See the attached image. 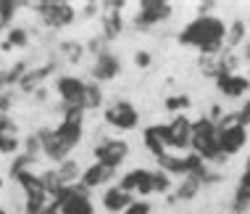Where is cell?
I'll list each match as a JSON object with an SVG mask.
<instances>
[{"mask_svg": "<svg viewBox=\"0 0 250 214\" xmlns=\"http://www.w3.org/2000/svg\"><path fill=\"white\" fill-rule=\"evenodd\" d=\"M35 135L40 138L45 159L53 164H61L69 159V153L82 143L84 135V109L61 106V122L56 127H37Z\"/></svg>", "mask_w": 250, "mask_h": 214, "instance_id": "1", "label": "cell"}, {"mask_svg": "<svg viewBox=\"0 0 250 214\" xmlns=\"http://www.w3.org/2000/svg\"><path fill=\"white\" fill-rule=\"evenodd\" d=\"M227 29L229 26L219 16H195L179 32V43L200 50L203 56H219L227 43Z\"/></svg>", "mask_w": 250, "mask_h": 214, "instance_id": "2", "label": "cell"}, {"mask_svg": "<svg viewBox=\"0 0 250 214\" xmlns=\"http://www.w3.org/2000/svg\"><path fill=\"white\" fill-rule=\"evenodd\" d=\"M192 153H198V156L203 159V162H227V156L221 153L219 148V127H216V122H211L208 117H200L192 122Z\"/></svg>", "mask_w": 250, "mask_h": 214, "instance_id": "3", "label": "cell"}, {"mask_svg": "<svg viewBox=\"0 0 250 214\" xmlns=\"http://www.w3.org/2000/svg\"><path fill=\"white\" fill-rule=\"evenodd\" d=\"M32 8L50 29H66L77 22V8L69 0H37V3H32Z\"/></svg>", "mask_w": 250, "mask_h": 214, "instance_id": "4", "label": "cell"}, {"mask_svg": "<svg viewBox=\"0 0 250 214\" xmlns=\"http://www.w3.org/2000/svg\"><path fill=\"white\" fill-rule=\"evenodd\" d=\"M216 127H219V148L227 159L248 145V127L240 122L237 114H224V119Z\"/></svg>", "mask_w": 250, "mask_h": 214, "instance_id": "5", "label": "cell"}, {"mask_svg": "<svg viewBox=\"0 0 250 214\" xmlns=\"http://www.w3.org/2000/svg\"><path fill=\"white\" fill-rule=\"evenodd\" d=\"M53 201L58 204L61 214H95V204H92V198H90V190H87L82 183L61 188V193Z\"/></svg>", "mask_w": 250, "mask_h": 214, "instance_id": "6", "label": "cell"}, {"mask_svg": "<svg viewBox=\"0 0 250 214\" xmlns=\"http://www.w3.org/2000/svg\"><path fill=\"white\" fill-rule=\"evenodd\" d=\"M103 119H105V124H111L113 130H121V132H132L140 127V111L134 109V103L121 101V98L105 106Z\"/></svg>", "mask_w": 250, "mask_h": 214, "instance_id": "7", "label": "cell"}, {"mask_svg": "<svg viewBox=\"0 0 250 214\" xmlns=\"http://www.w3.org/2000/svg\"><path fill=\"white\" fill-rule=\"evenodd\" d=\"M161 138H164L166 148L187 151L192 145V122L185 114H177L168 124H161Z\"/></svg>", "mask_w": 250, "mask_h": 214, "instance_id": "8", "label": "cell"}, {"mask_svg": "<svg viewBox=\"0 0 250 214\" xmlns=\"http://www.w3.org/2000/svg\"><path fill=\"white\" fill-rule=\"evenodd\" d=\"M56 90L61 106H74V109H84V95H87V82L77 74H61L56 77Z\"/></svg>", "mask_w": 250, "mask_h": 214, "instance_id": "9", "label": "cell"}, {"mask_svg": "<svg viewBox=\"0 0 250 214\" xmlns=\"http://www.w3.org/2000/svg\"><path fill=\"white\" fill-rule=\"evenodd\" d=\"M137 5L140 8H137V16H134V26L137 29H150L155 24H164L174 13L168 0H140Z\"/></svg>", "mask_w": 250, "mask_h": 214, "instance_id": "10", "label": "cell"}, {"mask_svg": "<svg viewBox=\"0 0 250 214\" xmlns=\"http://www.w3.org/2000/svg\"><path fill=\"white\" fill-rule=\"evenodd\" d=\"M92 153H95V162L111 166V169H119L126 162V156H129V143L121 138H103L95 143Z\"/></svg>", "mask_w": 250, "mask_h": 214, "instance_id": "11", "label": "cell"}, {"mask_svg": "<svg viewBox=\"0 0 250 214\" xmlns=\"http://www.w3.org/2000/svg\"><path fill=\"white\" fill-rule=\"evenodd\" d=\"M21 127H19L16 119H11V114H3L0 117V153L3 156H16L24 148V140H21Z\"/></svg>", "mask_w": 250, "mask_h": 214, "instance_id": "12", "label": "cell"}, {"mask_svg": "<svg viewBox=\"0 0 250 214\" xmlns=\"http://www.w3.org/2000/svg\"><path fill=\"white\" fill-rule=\"evenodd\" d=\"M11 180L21 188L24 201H45V198H50L48 188H45V183H42V175H37L35 169H24V172H19L16 177H11Z\"/></svg>", "mask_w": 250, "mask_h": 214, "instance_id": "13", "label": "cell"}, {"mask_svg": "<svg viewBox=\"0 0 250 214\" xmlns=\"http://www.w3.org/2000/svg\"><path fill=\"white\" fill-rule=\"evenodd\" d=\"M153 175L155 172L150 169H129L126 175H121V183L119 188L126 190V193H137V196H150V193H155L153 188Z\"/></svg>", "mask_w": 250, "mask_h": 214, "instance_id": "14", "label": "cell"}, {"mask_svg": "<svg viewBox=\"0 0 250 214\" xmlns=\"http://www.w3.org/2000/svg\"><path fill=\"white\" fill-rule=\"evenodd\" d=\"M119 71H121V58L111 50H103V53L95 56V64H92L90 74H92L95 82H111Z\"/></svg>", "mask_w": 250, "mask_h": 214, "instance_id": "15", "label": "cell"}, {"mask_svg": "<svg viewBox=\"0 0 250 214\" xmlns=\"http://www.w3.org/2000/svg\"><path fill=\"white\" fill-rule=\"evenodd\" d=\"M216 88L224 98H242L250 90V77L234 74V71H219L216 74Z\"/></svg>", "mask_w": 250, "mask_h": 214, "instance_id": "16", "label": "cell"}, {"mask_svg": "<svg viewBox=\"0 0 250 214\" xmlns=\"http://www.w3.org/2000/svg\"><path fill=\"white\" fill-rule=\"evenodd\" d=\"M53 71H56V61H48V64H42V66H35V69H29V71L24 74V79L19 82V90L26 93V95H29V93L35 95V93L42 88V82L53 74Z\"/></svg>", "mask_w": 250, "mask_h": 214, "instance_id": "17", "label": "cell"}, {"mask_svg": "<svg viewBox=\"0 0 250 214\" xmlns=\"http://www.w3.org/2000/svg\"><path fill=\"white\" fill-rule=\"evenodd\" d=\"M113 177H116V169H111V166L95 162V164H90L82 172V180H79V183H82L87 190H92V188H100V185H108Z\"/></svg>", "mask_w": 250, "mask_h": 214, "instance_id": "18", "label": "cell"}, {"mask_svg": "<svg viewBox=\"0 0 250 214\" xmlns=\"http://www.w3.org/2000/svg\"><path fill=\"white\" fill-rule=\"evenodd\" d=\"M100 201H103V209H105V212L121 214V212L129 209V204H132V193L121 190L119 185H113V188H108L103 196H100Z\"/></svg>", "mask_w": 250, "mask_h": 214, "instance_id": "19", "label": "cell"}, {"mask_svg": "<svg viewBox=\"0 0 250 214\" xmlns=\"http://www.w3.org/2000/svg\"><path fill=\"white\" fill-rule=\"evenodd\" d=\"M32 43V32L26 29V26H16L13 24L8 32H5V40L0 43V53H11L16 48H26V45Z\"/></svg>", "mask_w": 250, "mask_h": 214, "instance_id": "20", "label": "cell"}, {"mask_svg": "<svg viewBox=\"0 0 250 214\" xmlns=\"http://www.w3.org/2000/svg\"><path fill=\"white\" fill-rule=\"evenodd\" d=\"M100 24H103V40H116L124 29L121 11H103L100 8Z\"/></svg>", "mask_w": 250, "mask_h": 214, "instance_id": "21", "label": "cell"}, {"mask_svg": "<svg viewBox=\"0 0 250 214\" xmlns=\"http://www.w3.org/2000/svg\"><path fill=\"white\" fill-rule=\"evenodd\" d=\"M143 145L153 153L155 159L164 156V153H166V143H164V138H161V124L145 127V130H143Z\"/></svg>", "mask_w": 250, "mask_h": 214, "instance_id": "22", "label": "cell"}, {"mask_svg": "<svg viewBox=\"0 0 250 214\" xmlns=\"http://www.w3.org/2000/svg\"><path fill=\"white\" fill-rule=\"evenodd\" d=\"M56 172H58L61 185L66 188V185L79 183V180H82V172H84V169H79V162H74V159H66V162L56 164Z\"/></svg>", "mask_w": 250, "mask_h": 214, "instance_id": "23", "label": "cell"}, {"mask_svg": "<svg viewBox=\"0 0 250 214\" xmlns=\"http://www.w3.org/2000/svg\"><path fill=\"white\" fill-rule=\"evenodd\" d=\"M203 188V183L198 177H182V183H179V188H177V193H174L168 201H190V198H195L198 196V190Z\"/></svg>", "mask_w": 250, "mask_h": 214, "instance_id": "24", "label": "cell"}, {"mask_svg": "<svg viewBox=\"0 0 250 214\" xmlns=\"http://www.w3.org/2000/svg\"><path fill=\"white\" fill-rule=\"evenodd\" d=\"M24 0H3V5H0V32H8L13 26V19H16L19 8H24Z\"/></svg>", "mask_w": 250, "mask_h": 214, "instance_id": "25", "label": "cell"}, {"mask_svg": "<svg viewBox=\"0 0 250 214\" xmlns=\"http://www.w3.org/2000/svg\"><path fill=\"white\" fill-rule=\"evenodd\" d=\"M245 35H248L245 22H242V19H234V22L229 24V29H227V45H229V50L245 43Z\"/></svg>", "mask_w": 250, "mask_h": 214, "instance_id": "26", "label": "cell"}, {"mask_svg": "<svg viewBox=\"0 0 250 214\" xmlns=\"http://www.w3.org/2000/svg\"><path fill=\"white\" fill-rule=\"evenodd\" d=\"M35 164H37V156H32V153H16L13 156V162H11V166H8V175L11 177H16L19 172H24V169H35Z\"/></svg>", "mask_w": 250, "mask_h": 214, "instance_id": "27", "label": "cell"}, {"mask_svg": "<svg viewBox=\"0 0 250 214\" xmlns=\"http://www.w3.org/2000/svg\"><path fill=\"white\" fill-rule=\"evenodd\" d=\"M24 214H61V212L53 198H45V201H24Z\"/></svg>", "mask_w": 250, "mask_h": 214, "instance_id": "28", "label": "cell"}, {"mask_svg": "<svg viewBox=\"0 0 250 214\" xmlns=\"http://www.w3.org/2000/svg\"><path fill=\"white\" fill-rule=\"evenodd\" d=\"M58 53L66 58V61H71V64H77L79 58H82V53H84V45H79V43H74V40H63V43L58 45Z\"/></svg>", "mask_w": 250, "mask_h": 214, "instance_id": "29", "label": "cell"}, {"mask_svg": "<svg viewBox=\"0 0 250 214\" xmlns=\"http://www.w3.org/2000/svg\"><path fill=\"white\" fill-rule=\"evenodd\" d=\"M103 106V93L98 82H87V95H84V111H95Z\"/></svg>", "mask_w": 250, "mask_h": 214, "instance_id": "30", "label": "cell"}, {"mask_svg": "<svg viewBox=\"0 0 250 214\" xmlns=\"http://www.w3.org/2000/svg\"><path fill=\"white\" fill-rule=\"evenodd\" d=\"M190 103H192V101L185 95V93H182V95H168L166 101H164V106H166L168 111H182V109H190Z\"/></svg>", "mask_w": 250, "mask_h": 214, "instance_id": "31", "label": "cell"}, {"mask_svg": "<svg viewBox=\"0 0 250 214\" xmlns=\"http://www.w3.org/2000/svg\"><path fill=\"white\" fill-rule=\"evenodd\" d=\"M153 188H155V193H166L168 188H171V177H168L166 172L155 169V175H153Z\"/></svg>", "mask_w": 250, "mask_h": 214, "instance_id": "32", "label": "cell"}, {"mask_svg": "<svg viewBox=\"0 0 250 214\" xmlns=\"http://www.w3.org/2000/svg\"><path fill=\"white\" fill-rule=\"evenodd\" d=\"M13 103H16V93H13V90H3V93H0V117L8 114L13 109Z\"/></svg>", "mask_w": 250, "mask_h": 214, "instance_id": "33", "label": "cell"}, {"mask_svg": "<svg viewBox=\"0 0 250 214\" xmlns=\"http://www.w3.org/2000/svg\"><path fill=\"white\" fill-rule=\"evenodd\" d=\"M150 201H132L129 204V209L126 212H121V214H150Z\"/></svg>", "mask_w": 250, "mask_h": 214, "instance_id": "34", "label": "cell"}, {"mask_svg": "<svg viewBox=\"0 0 250 214\" xmlns=\"http://www.w3.org/2000/svg\"><path fill=\"white\" fill-rule=\"evenodd\" d=\"M134 64H137L140 69H147V66L153 64V56L147 50H137V53H134Z\"/></svg>", "mask_w": 250, "mask_h": 214, "instance_id": "35", "label": "cell"}, {"mask_svg": "<svg viewBox=\"0 0 250 214\" xmlns=\"http://www.w3.org/2000/svg\"><path fill=\"white\" fill-rule=\"evenodd\" d=\"M237 117H240V122L245 124V127H250V95H248V101H245V106L237 111Z\"/></svg>", "mask_w": 250, "mask_h": 214, "instance_id": "36", "label": "cell"}, {"mask_svg": "<svg viewBox=\"0 0 250 214\" xmlns=\"http://www.w3.org/2000/svg\"><path fill=\"white\" fill-rule=\"evenodd\" d=\"M240 188H248L250 190V156H248V164L242 169V177H240Z\"/></svg>", "mask_w": 250, "mask_h": 214, "instance_id": "37", "label": "cell"}, {"mask_svg": "<svg viewBox=\"0 0 250 214\" xmlns=\"http://www.w3.org/2000/svg\"><path fill=\"white\" fill-rule=\"evenodd\" d=\"M35 98H37V101H45V98H48V88H40L35 93Z\"/></svg>", "mask_w": 250, "mask_h": 214, "instance_id": "38", "label": "cell"}, {"mask_svg": "<svg viewBox=\"0 0 250 214\" xmlns=\"http://www.w3.org/2000/svg\"><path fill=\"white\" fill-rule=\"evenodd\" d=\"M5 90V85H3V74H0V93H3Z\"/></svg>", "mask_w": 250, "mask_h": 214, "instance_id": "39", "label": "cell"}, {"mask_svg": "<svg viewBox=\"0 0 250 214\" xmlns=\"http://www.w3.org/2000/svg\"><path fill=\"white\" fill-rule=\"evenodd\" d=\"M245 53H248V56H250V40H248V48H245Z\"/></svg>", "mask_w": 250, "mask_h": 214, "instance_id": "40", "label": "cell"}, {"mask_svg": "<svg viewBox=\"0 0 250 214\" xmlns=\"http://www.w3.org/2000/svg\"><path fill=\"white\" fill-rule=\"evenodd\" d=\"M0 214H8V212H5V206H0Z\"/></svg>", "mask_w": 250, "mask_h": 214, "instance_id": "41", "label": "cell"}, {"mask_svg": "<svg viewBox=\"0 0 250 214\" xmlns=\"http://www.w3.org/2000/svg\"><path fill=\"white\" fill-rule=\"evenodd\" d=\"M0 188H3V177H0Z\"/></svg>", "mask_w": 250, "mask_h": 214, "instance_id": "42", "label": "cell"}, {"mask_svg": "<svg viewBox=\"0 0 250 214\" xmlns=\"http://www.w3.org/2000/svg\"><path fill=\"white\" fill-rule=\"evenodd\" d=\"M0 5H3V0H0Z\"/></svg>", "mask_w": 250, "mask_h": 214, "instance_id": "43", "label": "cell"}, {"mask_svg": "<svg viewBox=\"0 0 250 214\" xmlns=\"http://www.w3.org/2000/svg\"><path fill=\"white\" fill-rule=\"evenodd\" d=\"M245 214H248V212H245Z\"/></svg>", "mask_w": 250, "mask_h": 214, "instance_id": "44", "label": "cell"}]
</instances>
